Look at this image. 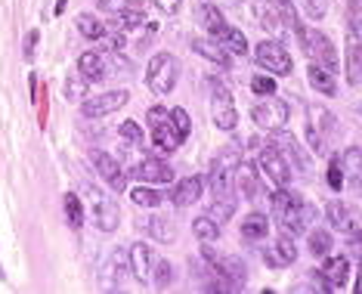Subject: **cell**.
<instances>
[{"mask_svg": "<svg viewBox=\"0 0 362 294\" xmlns=\"http://www.w3.org/2000/svg\"><path fill=\"white\" fill-rule=\"evenodd\" d=\"M341 134V124L325 105H310L307 109V140H310V149L313 155H328L332 143L337 140Z\"/></svg>", "mask_w": 362, "mask_h": 294, "instance_id": "6da1fadb", "label": "cell"}, {"mask_svg": "<svg viewBox=\"0 0 362 294\" xmlns=\"http://www.w3.org/2000/svg\"><path fill=\"white\" fill-rule=\"evenodd\" d=\"M273 217L279 223V230L300 235L307 233V217H303V199L294 195L291 189H276L273 192Z\"/></svg>", "mask_w": 362, "mask_h": 294, "instance_id": "7a4b0ae2", "label": "cell"}, {"mask_svg": "<svg viewBox=\"0 0 362 294\" xmlns=\"http://www.w3.org/2000/svg\"><path fill=\"white\" fill-rule=\"evenodd\" d=\"M204 84H208V93H211L214 124H217L220 130H226V134H233V130L238 127V109H235V102H233V93H229V87L220 78H208Z\"/></svg>", "mask_w": 362, "mask_h": 294, "instance_id": "3957f363", "label": "cell"}, {"mask_svg": "<svg viewBox=\"0 0 362 294\" xmlns=\"http://www.w3.org/2000/svg\"><path fill=\"white\" fill-rule=\"evenodd\" d=\"M180 78V65L170 53H155L149 59V69H146V84L155 96H168L170 90L177 87Z\"/></svg>", "mask_w": 362, "mask_h": 294, "instance_id": "277c9868", "label": "cell"}, {"mask_svg": "<svg viewBox=\"0 0 362 294\" xmlns=\"http://www.w3.org/2000/svg\"><path fill=\"white\" fill-rule=\"evenodd\" d=\"M146 124H149V136H152L155 149L164 152V155L177 152L180 136L174 130V121H170V112H164L161 105H152V109L146 112Z\"/></svg>", "mask_w": 362, "mask_h": 294, "instance_id": "5b68a950", "label": "cell"}, {"mask_svg": "<svg viewBox=\"0 0 362 294\" xmlns=\"http://www.w3.org/2000/svg\"><path fill=\"white\" fill-rule=\"evenodd\" d=\"M257 165H260V170H263V177H269V180L276 183V189H288V186H291V167H288L285 152L279 149L276 143L260 146Z\"/></svg>", "mask_w": 362, "mask_h": 294, "instance_id": "8992f818", "label": "cell"}, {"mask_svg": "<svg viewBox=\"0 0 362 294\" xmlns=\"http://www.w3.org/2000/svg\"><path fill=\"white\" fill-rule=\"evenodd\" d=\"M254 62H257L263 71H269V75H291V69H294L291 56H288V47L279 44V40H260V44L254 47Z\"/></svg>", "mask_w": 362, "mask_h": 294, "instance_id": "52a82bcc", "label": "cell"}, {"mask_svg": "<svg viewBox=\"0 0 362 294\" xmlns=\"http://www.w3.org/2000/svg\"><path fill=\"white\" fill-rule=\"evenodd\" d=\"M87 199L93 201V217H96V226H100L103 233H115L121 223V211H118V201L112 199V195L100 192L96 186H84Z\"/></svg>", "mask_w": 362, "mask_h": 294, "instance_id": "ba28073f", "label": "cell"}, {"mask_svg": "<svg viewBox=\"0 0 362 294\" xmlns=\"http://www.w3.org/2000/svg\"><path fill=\"white\" fill-rule=\"evenodd\" d=\"M130 174H134L139 183H149V186H168V183H174V167H170L164 158H155V155H149V158H139Z\"/></svg>", "mask_w": 362, "mask_h": 294, "instance_id": "9c48e42d", "label": "cell"}, {"mask_svg": "<svg viewBox=\"0 0 362 294\" xmlns=\"http://www.w3.org/2000/svg\"><path fill=\"white\" fill-rule=\"evenodd\" d=\"M127 100H130L127 90H109V93H100V96H87L81 102V112H84V118H105L112 112H118L121 105H127Z\"/></svg>", "mask_w": 362, "mask_h": 294, "instance_id": "30bf717a", "label": "cell"}, {"mask_svg": "<svg viewBox=\"0 0 362 294\" xmlns=\"http://www.w3.org/2000/svg\"><path fill=\"white\" fill-rule=\"evenodd\" d=\"M90 161H93L96 174H100L105 183L112 186L115 192H124L127 189V177H124V167H121V161L115 158V155L103 152V149H93L90 152Z\"/></svg>", "mask_w": 362, "mask_h": 294, "instance_id": "8fae6325", "label": "cell"}, {"mask_svg": "<svg viewBox=\"0 0 362 294\" xmlns=\"http://www.w3.org/2000/svg\"><path fill=\"white\" fill-rule=\"evenodd\" d=\"M269 136H273V143L285 152V158H291L294 165H298V170H303V174H307V170L313 167L310 152L298 143V136H294L291 130H285V124H282V127H273V130H269Z\"/></svg>", "mask_w": 362, "mask_h": 294, "instance_id": "7c38bea8", "label": "cell"}, {"mask_svg": "<svg viewBox=\"0 0 362 294\" xmlns=\"http://www.w3.org/2000/svg\"><path fill=\"white\" fill-rule=\"evenodd\" d=\"M344 71L353 87L362 84V37L353 28H347V44H344Z\"/></svg>", "mask_w": 362, "mask_h": 294, "instance_id": "4fadbf2b", "label": "cell"}, {"mask_svg": "<svg viewBox=\"0 0 362 294\" xmlns=\"http://www.w3.org/2000/svg\"><path fill=\"white\" fill-rule=\"evenodd\" d=\"M325 217H328V223H332L334 230L341 233L347 242H359V239H362V230L356 226V220L350 217V211H347V205H344V201H328Z\"/></svg>", "mask_w": 362, "mask_h": 294, "instance_id": "5bb4252c", "label": "cell"}, {"mask_svg": "<svg viewBox=\"0 0 362 294\" xmlns=\"http://www.w3.org/2000/svg\"><path fill=\"white\" fill-rule=\"evenodd\" d=\"M251 118L257 121V127L263 130H273V127H282L288 121V102H257L251 109Z\"/></svg>", "mask_w": 362, "mask_h": 294, "instance_id": "9a60e30c", "label": "cell"}, {"mask_svg": "<svg viewBox=\"0 0 362 294\" xmlns=\"http://www.w3.org/2000/svg\"><path fill=\"white\" fill-rule=\"evenodd\" d=\"M319 273L325 276V282L332 285L334 291H341L350 279V260L344 254H328V257H322V269H319Z\"/></svg>", "mask_w": 362, "mask_h": 294, "instance_id": "2e32d148", "label": "cell"}, {"mask_svg": "<svg viewBox=\"0 0 362 294\" xmlns=\"http://www.w3.org/2000/svg\"><path fill=\"white\" fill-rule=\"evenodd\" d=\"M245 10L248 16L263 31H279L282 28V19L276 16V4H269V0H245Z\"/></svg>", "mask_w": 362, "mask_h": 294, "instance_id": "e0dca14e", "label": "cell"}, {"mask_svg": "<svg viewBox=\"0 0 362 294\" xmlns=\"http://www.w3.org/2000/svg\"><path fill=\"white\" fill-rule=\"evenodd\" d=\"M235 186H238V192H242V199H248V201L257 199L260 195V170H257V165H251V161H238Z\"/></svg>", "mask_w": 362, "mask_h": 294, "instance_id": "ac0fdd59", "label": "cell"}, {"mask_svg": "<svg viewBox=\"0 0 362 294\" xmlns=\"http://www.w3.org/2000/svg\"><path fill=\"white\" fill-rule=\"evenodd\" d=\"M192 50L202 56V59H208L214 65H220V69H233V56L229 50H223V44L220 40H211V37H195L192 40Z\"/></svg>", "mask_w": 362, "mask_h": 294, "instance_id": "d6986e66", "label": "cell"}, {"mask_svg": "<svg viewBox=\"0 0 362 294\" xmlns=\"http://www.w3.org/2000/svg\"><path fill=\"white\" fill-rule=\"evenodd\" d=\"M202 189H204L202 177H186V180H180V183L174 186V192H170V201H174L177 208H192L195 201L202 199Z\"/></svg>", "mask_w": 362, "mask_h": 294, "instance_id": "ffe728a7", "label": "cell"}, {"mask_svg": "<svg viewBox=\"0 0 362 294\" xmlns=\"http://www.w3.org/2000/svg\"><path fill=\"white\" fill-rule=\"evenodd\" d=\"M139 25H146V10L139 4H127L124 10H118V13H112V19H109V28L115 31H134Z\"/></svg>", "mask_w": 362, "mask_h": 294, "instance_id": "44dd1931", "label": "cell"}, {"mask_svg": "<svg viewBox=\"0 0 362 294\" xmlns=\"http://www.w3.org/2000/svg\"><path fill=\"white\" fill-rule=\"evenodd\" d=\"M238 233H242L245 242L260 245V242L269 235V217L263 214V211H251V214L242 220V230H238Z\"/></svg>", "mask_w": 362, "mask_h": 294, "instance_id": "7402d4cb", "label": "cell"}, {"mask_svg": "<svg viewBox=\"0 0 362 294\" xmlns=\"http://www.w3.org/2000/svg\"><path fill=\"white\" fill-rule=\"evenodd\" d=\"M307 81H310V87L316 90V93H322V96H337V81L334 75L328 69H322L319 62H313L307 65Z\"/></svg>", "mask_w": 362, "mask_h": 294, "instance_id": "603a6c76", "label": "cell"}, {"mask_svg": "<svg viewBox=\"0 0 362 294\" xmlns=\"http://www.w3.org/2000/svg\"><path fill=\"white\" fill-rule=\"evenodd\" d=\"M214 266H217L220 273H223L226 279L235 285V288H242V285L248 282V264H245L242 257H235V254H220V260H217Z\"/></svg>", "mask_w": 362, "mask_h": 294, "instance_id": "cb8c5ba5", "label": "cell"}, {"mask_svg": "<svg viewBox=\"0 0 362 294\" xmlns=\"http://www.w3.org/2000/svg\"><path fill=\"white\" fill-rule=\"evenodd\" d=\"M143 226H146V233H149L155 242H161V245L177 242V226H174V220H170V217H164V214H152Z\"/></svg>", "mask_w": 362, "mask_h": 294, "instance_id": "d4e9b609", "label": "cell"}, {"mask_svg": "<svg viewBox=\"0 0 362 294\" xmlns=\"http://www.w3.org/2000/svg\"><path fill=\"white\" fill-rule=\"evenodd\" d=\"M344 174H347V183L353 189H362V146H350V149H344Z\"/></svg>", "mask_w": 362, "mask_h": 294, "instance_id": "484cf974", "label": "cell"}, {"mask_svg": "<svg viewBox=\"0 0 362 294\" xmlns=\"http://www.w3.org/2000/svg\"><path fill=\"white\" fill-rule=\"evenodd\" d=\"M130 266H134V279H139V282L149 279L152 276V251H149V245H143V242L130 245Z\"/></svg>", "mask_w": 362, "mask_h": 294, "instance_id": "4316f807", "label": "cell"}, {"mask_svg": "<svg viewBox=\"0 0 362 294\" xmlns=\"http://www.w3.org/2000/svg\"><path fill=\"white\" fill-rule=\"evenodd\" d=\"M78 71L84 75L90 84H100V81L105 78V62H103V53H81L78 56Z\"/></svg>", "mask_w": 362, "mask_h": 294, "instance_id": "83f0119b", "label": "cell"}, {"mask_svg": "<svg viewBox=\"0 0 362 294\" xmlns=\"http://www.w3.org/2000/svg\"><path fill=\"white\" fill-rule=\"evenodd\" d=\"M199 19H202V25L208 28L214 37H220V35L226 31V25H229V22L223 19V13H220L214 4H208V0H204V4L199 6Z\"/></svg>", "mask_w": 362, "mask_h": 294, "instance_id": "f1b7e54d", "label": "cell"}, {"mask_svg": "<svg viewBox=\"0 0 362 294\" xmlns=\"http://www.w3.org/2000/svg\"><path fill=\"white\" fill-rule=\"evenodd\" d=\"M62 93H65V100H69V102H84L90 96V81L81 75V71H75V75H65Z\"/></svg>", "mask_w": 362, "mask_h": 294, "instance_id": "f546056e", "label": "cell"}, {"mask_svg": "<svg viewBox=\"0 0 362 294\" xmlns=\"http://www.w3.org/2000/svg\"><path fill=\"white\" fill-rule=\"evenodd\" d=\"M130 201H134L136 208H158V205H164V195L149 183H139L130 189Z\"/></svg>", "mask_w": 362, "mask_h": 294, "instance_id": "4dcf8cb0", "label": "cell"}, {"mask_svg": "<svg viewBox=\"0 0 362 294\" xmlns=\"http://www.w3.org/2000/svg\"><path fill=\"white\" fill-rule=\"evenodd\" d=\"M307 245H310V254L313 257H328L332 254V248H334V239H332V233L328 230H313L307 233Z\"/></svg>", "mask_w": 362, "mask_h": 294, "instance_id": "1f68e13d", "label": "cell"}, {"mask_svg": "<svg viewBox=\"0 0 362 294\" xmlns=\"http://www.w3.org/2000/svg\"><path fill=\"white\" fill-rule=\"evenodd\" d=\"M235 205H238L235 192H233V195H214V201H211L208 214H211L214 220H217V223H226V220L235 214Z\"/></svg>", "mask_w": 362, "mask_h": 294, "instance_id": "d6a6232c", "label": "cell"}, {"mask_svg": "<svg viewBox=\"0 0 362 294\" xmlns=\"http://www.w3.org/2000/svg\"><path fill=\"white\" fill-rule=\"evenodd\" d=\"M75 25H78L81 35L90 37V40H103V37H105V31H109V25H103V22L96 19L93 13H78Z\"/></svg>", "mask_w": 362, "mask_h": 294, "instance_id": "836d02e7", "label": "cell"}, {"mask_svg": "<svg viewBox=\"0 0 362 294\" xmlns=\"http://www.w3.org/2000/svg\"><path fill=\"white\" fill-rule=\"evenodd\" d=\"M217 40L223 44V50L235 53V56H245V53H248V37H245V31H242V28L226 25V31H223V35H220Z\"/></svg>", "mask_w": 362, "mask_h": 294, "instance_id": "e575fe53", "label": "cell"}, {"mask_svg": "<svg viewBox=\"0 0 362 294\" xmlns=\"http://www.w3.org/2000/svg\"><path fill=\"white\" fill-rule=\"evenodd\" d=\"M62 208H65V220H69V226L78 233L81 226H84V205H81V199L75 192H65L62 195Z\"/></svg>", "mask_w": 362, "mask_h": 294, "instance_id": "d590c367", "label": "cell"}, {"mask_svg": "<svg viewBox=\"0 0 362 294\" xmlns=\"http://www.w3.org/2000/svg\"><path fill=\"white\" fill-rule=\"evenodd\" d=\"M170 282H174V264L164 260V257H155L152 260V288L164 291Z\"/></svg>", "mask_w": 362, "mask_h": 294, "instance_id": "8d00e7d4", "label": "cell"}, {"mask_svg": "<svg viewBox=\"0 0 362 294\" xmlns=\"http://www.w3.org/2000/svg\"><path fill=\"white\" fill-rule=\"evenodd\" d=\"M192 233L199 235L202 242H217L220 239V223L211 214H202V217L192 220Z\"/></svg>", "mask_w": 362, "mask_h": 294, "instance_id": "74e56055", "label": "cell"}, {"mask_svg": "<svg viewBox=\"0 0 362 294\" xmlns=\"http://www.w3.org/2000/svg\"><path fill=\"white\" fill-rule=\"evenodd\" d=\"M276 257L282 260V266H288V264H294L298 260V245H294V235L291 233H279V239H276Z\"/></svg>", "mask_w": 362, "mask_h": 294, "instance_id": "f35d334b", "label": "cell"}, {"mask_svg": "<svg viewBox=\"0 0 362 294\" xmlns=\"http://www.w3.org/2000/svg\"><path fill=\"white\" fill-rule=\"evenodd\" d=\"M170 121H174V130L180 136V143L189 140V134H192V118H189L186 109H170Z\"/></svg>", "mask_w": 362, "mask_h": 294, "instance_id": "ab89813d", "label": "cell"}, {"mask_svg": "<svg viewBox=\"0 0 362 294\" xmlns=\"http://www.w3.org/2000/svg\"><path fill=\"white\" fill-rule=\"evenodd\" d=\"M118 134H121V140H124V143L136 146V149H143V143H146V134H143V127H139L136 121H124V124L118 127Z\"/></svg>", "mask_w": 362, "mask_h": 294, "instance_id": "60d3db41", "label": "cell"}, {"mask_svg": "<svg viewBox=\"0 0 362 294\" xmlns=\"http://www.w3.org/2000/svg\"><path fill=\"white\" fill-rule=\"evenodd\" d=\"M328 186H332L334 192H341L344 186H347V174H344V165L337 158H328Z\"/></svg>", "mask_w": 362, "mask_h": 294, "instance_id": "b9f144b4", "label": "cell"}, {"mask_svg": "<svg viewBox=\"0 0 362 294\" xmlns=\"http://www.w3.org/2000/svg\"><path fill=\"white\" fill-rule=\"evenodd\" d=\"M251 90L257 96H276V81L267 78V75H254L251 78Z\"/></svg>", "mask_w": 362, "mask_h": 294, "instance_id": "7bdbcfd3", "label": "cell"}, {"mask_svg": "<svg viewBox=\"0 0 362 294\" xmlns=\"http://www.w3.org/2000/svg\"><path fill=\"white\" fill-rule=\"evenodd\" d=\"M347 25L362 31V0H347Z\"/></svg>", "mask_w": 362, "mask_h": 294, "instance_id": "ee69618b", "label": "cell"}, {"mask_svg": "<svg viewBox=\"0 0 362 294\" xmlns=\"http://www.w3.org/2000/svg\"><path fill=\"white\" fill-rule=\"evenodd\" d=\"M303 10H307L310 19H322V16L328 13V0H300Z\"/></svg>", "mask_w": 362, "mask_h": 294, "instance_id": "f6af8a7d", "label": "cell"}, {"mask_svg": "<svg viewBox=\"0 0 362 294\" xmlns=\"http://www.w3.org/2000/svg\"><path fill=\"white\" fill-rule=\"evenodd\" d=\"M37 40H40V28H31L22 50H25V59H35V50H37Z\"/></svg>", "mask_w": 362, "mask_h": 294, "instance_id": "bcb514c9", "label": "cell"}, {"mask_svg": "<svg viewBox=\"0 0 362 294\" xmlns=\"http://www.w3.org/2000/svg\"><path fill=\"white\" fill-rule=\"evenodd\" d=\"M152 4H155V10H161L164 16H177L183 0H152Z\"/></svg>", "mask_w": 362, "mask_h": 294, "instance_id": "7dc6e473", "label": "cell"}, {"mask_svg": "<svg viewBox=\"0 0 362 294\" xmlns=\"http://www.w3.org/2000/svg\"><path fill=\"white\" fill-rule=\"evenodd\" d=\"M35 102H37V121H40V127H44V124H47V87H44V84H40Z\"/></svg>", "mask_w": 362, "mask_h": 294, "instance_id": "c3c4849f", "label": "cell"}, {"mask_svg": "<svg viewBox=\"0 0 362 294\" xmlns=\"http://www.w3.org/2000/svg\"><path fill=\"white\" fill-rule=\"evenodd\" d=\"M127 4H130V0H100V6L105 13H118V10H124Z\"/></svg>", "mask_w": 362, "mask_h": 294, "instance_id": "681fc988", "label": "cell"}, {"mask_svg": "<svg viewBox=\"0 0 362 294\" xmlns=\"http://www.w3.org/2000/svg\"><path fill=\"white\" fill-rule=\"evenodd\" d=\"M353 291L362 294V260H359V273H356V285H353Z\"/></svg>", "mask_w": 362, "mask_h": 294, "instance_id": "f907efd6", "label": "cell"}, {"mask_svg": "<svg viewBox=\"0 0 362 294\" xmlns=\"http://www.w3.org/2000/svg\"><path fill=\"white\" fill-rule=\"evenodd\" d=\"M65 6H69V0H56V10H53V13H56V16H62V13H65Z\"/></svg>", "mask_w": 362, "mask_h": 294, "instance_id": "816d5d0a", "label": "cell"}, {"mask_svg": "<svg viewBox=\"0 0 362 294\" xmlns=\"http://www.w3.org/2000/svg\"><path fill=\"white\" fill-rule=\"evenodd\" d=\"M276 6H285V4H294V0H273Z\"/></svg>", "mask_w": 362, "mask_h": 294, "instance_id": "f5cc1de1", "label": "cell"}, {"mask_svg": "<svg viewBox=\"0 0 362 294\" xmlns=\"http://www.w3.org/2000/svg\"><path fill=\"white\" fill-rule=\"evenodd\" d=\"M359 112H362V105H359Z\"/></svg>", "mask_w": 362, "mask_h": 294, "instance_id": "db71d44e", "label": "cell"}, {"mask_svg": "<svg viewBox=\"0 0 362 294\" xmlns=\"http://www.w3.org/2000/svg\"><path fill=\"white\" fill-rule=\"evenodd\" d=\"M359 254H362V251H359Z\"/></svg>", "mask_w": 362, "mask_h": 294, "instance_id": "11a10c76", "label": "cell"}]
</instances>
